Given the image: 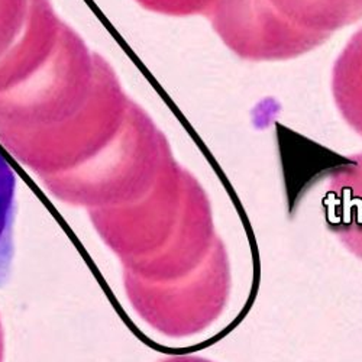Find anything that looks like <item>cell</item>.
<instances>
[{"instance_id": "obj_6", "label": "cell", "mask_w": 362, "mask_h": 362, "mask_svg": "<svg viewBox=\"0 0 362 362\" xmlns=\"http://www.w3.org/2000/svg\"><path fill=\"white\" fill-rule=\"evenodd\" d=\"M28 12L29 0H0V58L22 33Z\"/></svg>"}, {"instance_id": "obj_3", "label": "cell", "mask_w": 362, "mask_h": 362, "mask_svg": "<svg viewBox=\"0 0 362 362\" xmlns=\"http://www.w3.org/2000/svg\"><path fill=\"white\" fill-rule=\"evenodd\" d=\"M63 22L49 0H29L22 33L0 58V95L33 77L54 54Z\"/></svg>"}, {"instance_id": "obj_2", "label": "cell", "mask_w": 362, "mask_h": 362, "mask_svg": "<svg viewBox=\"0 0 362 362\" xmlns=\"http://www.w3.org/2000/svg\"><path fill=\"white\" fill-rule=\"evenodd\" d=\"M96 52L63 22L48 62L26 81L0 95V136L62 125L87 103L95 86Z\"/></svg>"}, {"instance_id": "obj_1", "label": "cell", "mask_w": 362, "mask_h": 362, "mask_svg": "<svg viewBox=\"0 0 362 362\" xmlns=\"http://www.w3.org/2000/svg\"><path fill=\"white\" fill-rule=\"evenodd\" d=\"M215 31L250 62L288 59L322 45L362 18V0H218Z\"/></svg>"}, {"instance_id": "obj_5", "label": "cell", "mask_w": 362, "mask_h": 362, "mask_svg": "<svg viewBox=\"0 0 362 362\" xmlns=\"http://www.w3.org/2000/svg\"><path fill=\"white\" fill-rule=\"evenodd\" d=\"M16 214V175L0 154V286L11 276L13 261V223Z\"/></svg>"}, {"instance_id": "obj_7", "label": "cell", "mask_w": 362, "mask_h": 362, "mask_svg": "<svg viewBox=\"0 0 362 362\" xmlns=\"http://www.w3.org/2000/svg\"><path fill=\"white\" fill-rule=\"evenodd\" d=\"M135 2L146 11L170 16H209L218 0H135Z\"/></svg>"}, {"instance_id": "obj_4", "label": "cell", "mask_w": 362, "mask_h": 362, "mask_svg": "<svg viewBox=\"0 0 362 362\" xmlns=\"http://www.w3.org/2000/svg\"><path fill=\"white\" fill-rule=\"evenodd\" d=\"M332 90L346 122L362 135V29L337 59Z\"/></svg>"}]
</instances>
